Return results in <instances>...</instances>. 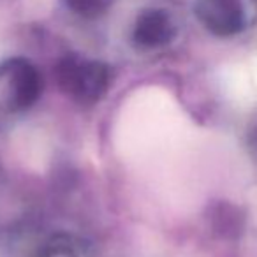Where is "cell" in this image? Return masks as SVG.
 <instances>
[{
  "label": "cell",
  "mask_w": 257,
  "mask_h": 257,
  "mask_svg": "<svg viewBox=\"0 0 257 257\" xmlns=\"http://www.w3.org/2000/svg\"><path fill=\"white\" fill-rule=\"evenodd\" d=\"M58 86L81 104H93L109 86V69L95 60L65 57L55 69Z\"/></svg>",
  "instance_id": "1"
},
{
  "label": "cell",
  "mask_w": 257,
  "mask_h": 257,
  "mask_svg": "<svg viewBox=\"0 0 257 257\" xmlns=\"http://www.w3.org/2000/svg\"><path fill=\"white\" fill-rule=\"evenodd\" d=\"M196 15L218 37L236 36L246 25L245 0H197Z\"/></svg>",
  "instance_id": "2"
},
{
  "label": "cell",
  "mask_w": 257,
  "mask_h": 257,
  "mask_svg": "<svg viewBox=\"0 0 257 257\" xmlns=\"http://www.w3.org/2000/svg\"><path fill=\"white\" fill-rule=\"evenodd\" d=\"M9 71V97L8 104L13 111L29 109L36 100L39 99L43 81L37 72V69L32 64L25 60H13L8 65Z\"/></svg>",
  "instance_id": "3"
},
{
  "label": "cell",
  "mask_w": 257,
  "mask_h": 257,
  "mask_svg": "<svg viewBox=\"0 0 257 257\" xmlns=\"http://www.w3.org/2000/svg\"><path fill=\"white\" fill-rule=\"evenodd\" d=\"M175 32V25L164 11L150 9L138 18L133 37L136 44L143 48H161L171 43Z\"/></svg>",
  "instance_id": "4"
},
{
  "label": "cell",
  "mask_w": 257,
  "mask_h": 257,
  "mask_svg": "<svg viewBox=\"0 0 257 257\" xmlns=\"http://www.w3.org/2000/svg\"><path fill=\"white\" fill-rule=\"evenodd\" d=\"M215 229L225 236H236L243 229V213L231 204H220L213 215Z\"/></svg>",
  "instance_id": "5"
},
{
  "label": "cell",
  "mask_w": 257,
  "mask_h": 257,
  "mask_svg": "<svg viewBox=\"0 0 257 257\" xmlns=\"http://www.w3.org/2000/svg\"><path fill=\"white\" fill-rule=\"evenodd\" d=\"M69 9L83 18H97L106 11V0H65Z\"/></svg>",
  "instance_id": "6"
}]
</instances>
